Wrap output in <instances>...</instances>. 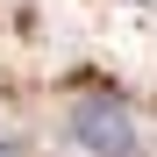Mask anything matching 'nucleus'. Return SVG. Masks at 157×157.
<instances>
[{
  "label": "nucleus",
  "instance_id": "1",
  "mask_svg": "<svg viewBox=\"0 0 157 157\" xmlns=\"http://www.w3.org/2000/svg\"><path fill=\"white\" fill-rule=\"evenodd\" d=\"M71 143L86 157H143V121L114 93H78L71 100Z\"/></svg>",
  "mask_w": 157,
  "mask_h": 157
},
{
  "label": "nucleus",
  "instance_id": "2",
  "mask_svg": "<svg viewBox=\"0 0 157 157\" xmlns=\"http://www.w3.org/2000/svg\"><path fill=\"white\" fill-rule=\"evenodd\" d=\"M0 157H14V150H7V143H0Z\"/></svg>",
  "mask_w": 157,
  "mask_h": 157
}]
</instances>
